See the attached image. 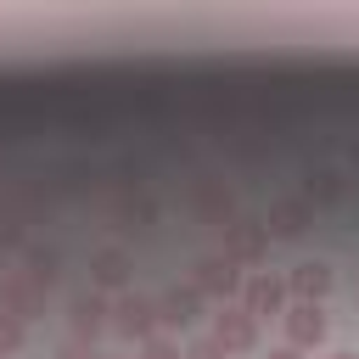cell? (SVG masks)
Masks as SVG:
<instances>
[{
	"label": "cell",
	"instance_id": "cell-6",
	"mask_svg": "<svg viewBox=\"0 0 359 359\" xmlns=\"http://www.w3.org/2000/svg\"><path fill=\"white\" fill-rule=\"evenodd\" d=\"M0 309L17 314V320L28 325V320L45 314V286H39L28 269H11V275H0Z\"/></svg>",
	"mask_w": 359,
	"mask_h": 359
},
{
	"label": "cell",
	"instance_id": "cell-4",
	"mask_svg": "<svg viewBox=\"0 0 359 359\" xmlns=\"http://www.w3.org/2000/svg\"><path fill=\"white\" fill-rule=\"evenodd\" d=\"M241 309L252 320H269V314H286L292 309V292H286V275H269V269H252L247 286H241Z\"/></svg>",
	"mask_w": 359,
	"mask_h": 359
},
{
	"label": "cell",
	"instance_id": "cell-11",
	"mask_svg": "<svg viewBox=\"0 0 359 359\" xmlns=\"http://www.w3.org/2000/svg\"><path fill=\"white\" fill-rule=\"evenodd\" d=\"M202 303H208V297H202L191 280H185V286H168V292L157 297V309H163V331H185L191 320H202Z\"/></svg>",
	"mask_w": 359,
	"mask_h": 359
},
{
	"label": "cell",
	"instance_id": "cell-2",
	"mask_svg": "<svg viewBox=\"0 0 359 359\" xmlns=\"http://www.w3.org/2000/svg\"><path fill=\"white\" fill-rule=\"evenodd\" d=\"M112 331H123L129 342L157 337V331H163V309H157V297H146V292H123V297L112 303Z\"/></svg>",
	"mask_w": 359,
	"mask_h": 359
},
{
	"label": "cell",
	"instance_id": "cell-8",
	"mask_svg": "<svg viewBox=\"0 0 359 359\" xmlns=\"http://www.w3.org/2000/svg\"><path fill=\"white\" fill-rule=\"evenodd\" d=\"M309 224H314V202H309V196H280V202H269V213H264L269 241H292V236H303Z\"/></svg>",
	"mask_w": 359,
	"mask_h": 359
},
{
	"label": "cell",
	"instance_id": "cell-13",
	"mask_svg": "<svg viewBox=\"0 0 359 359\" xmlns=\"http://www.w3.org/2000/svg\"><path fill=\"white\" fill-rule=\"evenodd\" d=\"M191 208H196L208 224H219V230L236 219V202H230V191H224L219 180H196V185H191Z\"/></svg>",
	"mask_w": 359,
	"mask_h": 359
},
{
	"label": "cell",
	"instance_id": "cell-18",
	"mask_svg": "<svg viewBox=\"0 0 359 359\" xmlns=\"http://www.w3.org/2000/svg\"><path fill=\"white\" fill-rule=\"evenodd\" d=\"M56 359H112V353H101L95 342H79V337H73V342H62V348H56Z\"/></svg>",
	"mask_w": 359,
	"mask_h": 359
},
{
	"label": "cell",
	"instance_id": "cell-3",
	"mask_svg": "<svg viewBox=\"0 0 359 359\" xmlns=\"http://www.w3.org/2000/svg\"><path fill=\"white\" fill-rule=\"evenodd\" d=\"M224 258L241 264V269H258V264L269 258V230H264V219H230V224H224Z\"/></svg>",
	"mask_w": 359,
	"mask_h": 359
},
{
	"label": "cell",
	"instance_id": "cell-10",
	"mask_svg": "<svg viewBox=\"0 0 359 359\" xmlns=\"http://www.w3.org/2000/svg\"><path fill=\"white\" fill-rule=\"evenodd\" d=\"M331 280H337V269H331L325 258H303L297 269H286V292H292V303H320V297L331 292Z\"/></svg>",
	"mask_w": 359,
	"mask_h": 359
},
{
	"label": "cell",
	"instance_id": "cell-16",
	"mask_svg": "<svg viewBox=\"0 0 359 359\" xmlns=\"http://www.w3.org/2000/svg\"><path fill=\"white\" fill-rule=\"evenodd\" d=\"M22 337H28V325H22L17 314H6V309H0V353H17V348H22Z\"/></svg>",
	"mask_w": 359,
	"mask_h": 359
},
{
	"label": "cell",
	"instance_id": "cell-5",
	"mask_svg": "<svg viewBox=\"0 0 359 359\" xmlns=\"http://www.w3.org/2000/svg\"><path fill=\"white\" fill-rule=\"evenodd\" d=\"M213 342L236 359V353H252L258 348V320L241 309V303H224L219 314H213Z\"/></svg>",
	"mask_w": 359,
	"mask_h": 359
},
{
	"label": "cell",
	"instance_id": "cell-12",
	"mask_svg": "<svg viewBox=\"0 0 359 359\" xmlns=\"http://www.w3.org/2000/svg\"><path fill=\"white\" fill-rule=\"evenodd\" d=\"M129 275H135V264H129L123 247H101L90 258V286L95 292H118V286H129Z\"/></svg>",
	"mask_w": 359,
	"mask_h": 359
},
{
	"label": "cell",
	"instance_id": "cell-9",
	"mask_svg": "<svg viewBox=\"0 0 359 359\" xmlns=\"http://www.w3.org/2000/svg\"><path fill=\"white\" fill-rule=\"evenodd\" d=\"M280 325H286V348L303 353V348H320V342H325V325H331V320H325L320 303H292V309L280 314Z\"/></svg>",
	"mask_w": 359,
	"mask_h": 359
},
{
	"label": "cell",
	"instance_id": "cell-14",
	"mask_svg": "<svg viewBox=\"0 0 359 359\" xmlns=\"http://www.w3.org/2000/svg\"><path fill=\"white\" fill-rule=\"evenodd\" d=\"M22 264H28V275H34L45 292L62 280V252H56V247H45V241H28V247H22Z\"/></svg>",
	"mask_w": 359,
	"mask_h": 359
},
{
	"label": "cell",
	"instance_id": "cell-7",
	"mask_svg": "<svg viewBox=\"0 0 359 359\" xmlns=\"http://www.w3.org/2000/svg\"><path fill=\"white\" fill-rule=\"evenodd\" d=\"M67 325H73V337L79 342H101V331L112 325V303H107V292H79L73 303H67Z\"/></svg>",
	"mask_w": 359,
	"mask_h": 359
},
{
	"label": "cell",
	"instance_id": "cell-21",
	"mask_svg": "<svg viewBox=\"0 0 359 359\" xmlns=\"http://www.w3.org/2000/svg\"><path fill=\"white\" fill-rule=\"evenodd\" d=\"M325 359H359V353H353V348H337V353H325Z\"/></svg>",
	"mask_w": 359,
	"mask_h": 359
},
{
	"label": "cell",
	"instance_id": "cell-19",
	"mask_svg": "<svg viewBox=\"0 0 359 359\" xmlns=\"http://www.w3.org/2000/svg\"><path fill=\"white\" fill-rule=\"evenodd\" d=\"M185 359H230V353H224V348H219L213 337H196V342L185 348Z\"/></svg>",
	"mask_w": 359,
	"mask_h": 359
},
{
	"label": "cell",
	"instance_id": "cell-17",
	"mask_svg": "<svg viewBox=\"0 0 359 359\" xmlns=\"http://www.w3.org/2000/svg\"><path fill=\"white\" fill-rule=\"evenodd\" d=\"M140 359H185V348H180V342H168V337L157 331V337H146V342H140Z\"/></svg>",
	"mask_w": 359,
	"mask_h": 359
},
{
	"label": "cell",
	"instance_id": "cell-20",
	"mask_svg": "<svg viewBox=\"0 0 359 359\" xmlns=\"http://www.w3.org/2000/svg\"><path fill=\"white\" fill-rule=\"evenodd\" d=\"M269 359H303L297 348H269Z\"/></svg>",
	"mask_w": 359,
	"mask_h": 359
},
{
	"label": "cell",
	"instance_id": "cell-1",
	"mask_svg": "<svg viewBox=\"0 0 359 359\" xmlns=\"http://www.w3.org/2000/svg\"><path fill=\"white\" fill-rule=\"evenodd\" d=\"M191 286H196L202 297H213V303L224 309V303H241L247 269H241V264H230L224 252H213V258H196V264H191Z\"/></svg>",
	"mask_w": 359,
	"mask_h": 359
},
{
	"label": "cell",
	"instance_id": "cell-15",
	"mask_svg": "<svg viewBox=\"0 0 359 359\" xmlns=\"http://www.w3.org/2000/svg\"><path fill=\"white\" fill-rule=\"evenodd\" d=\"M303 196H309L314 208H331V202L342 196V180H337L331 168H309V180H303Z\"/></svg>",
	"mask_w": 359,
	"mask_h": 359
}]
</instances>
